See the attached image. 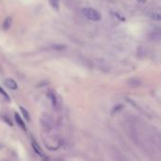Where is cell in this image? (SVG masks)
<instances>
[{"instance_id":"cell-5","label":"cell","mask_w":161,"mask_h":161,"mask_svg":"<svg viewBox=\"0 0 161 161\" xmlns=\"http://www.w3.org/2000/svg\"><path fill=\"white\" fill-rule=\"evenodd\" d=\"M10 26H11V18L10 17H7V18L5 19V21L3 22V26H2L3 30L7 31L10 27Z\"/></svg>"},{"instance_id":"cell-4","label":"cell","mask_w":161,"mask_h":161,"mask_svg":"<svg viewBox=\"0 0 161 161\" xmlns=\"http://www.w3.org/2000/svg\"><path fill=\"white\" fill-rule=\"evenodd\" d=\"M128 84L130 85V87H133V88H136V87H140L141 86V81L140 79L137 78H131L128 80Z\"/></svg>"},{"instance_id":"cell-10","label":"cell","mask_w":161,"mask_h":161,"mask_svg":"<svg viewBox=\"0 0 161 161\" xmlns=\"http://www.w3.org/2000/svg\"><path fill=\"white\" fill-rule=\"evenodd\" d=\"M20 110H21L22 114L24 115V117L26 118V121H28V122H29V121H30L29 113L27 112V110H26V109H25V108L23 107H20Z\"/></svg>"},{"instance_id":"cell-2","label":"cell","mask_w":161,"mask_h":161,"mask_svg":"<svg viewBox=\"0 0 161 161\" xmlns=\"http://www.w3.org/2000/svg\"><path fill=\"white\" fill-rule=\"evenodd\" d=\"M41 124L43 125V127L46 130H51L53 127V120L50 117V115H47L46 117H43L41 120Z\"/></svg>"},{"instance_id":"cell-12","label":"cell","mask_w":161,"mask_h":161,"mask_svg":"<svg viewBox=\"0 0 161 161\" xmlns=\"http://www.w3.org/2000/svg\"><path fill=\"white\" fill-rule=\"evenodd\" d=\"M0 93H1V94L5 97V98L8 100V101H10V96H9V95L7 94V93H6V91H5L4 90H2L1 88H0Z\"/></svg>"},{"instance_id":"cell-3","label":"cell","mask_w":161,"mask_h":161,"mask_svg":"<svg viewBox=\"0 0 161 161\" xmlns=\"http://www.w3.org/2000/svg\"><path fill=\"white\" fill-rule=\"evenodd\" d=\"M5 85L10 90H16L17 88H18V85H17V83L14 81L12 78H7V79H6L5 80Z\"/></svg>"},{"instance_id":"cell-13","label":"cell","mask_w":161,"mask_h":161,"mask_svg":"<svg viewBox=\"0 0 161 161\" xmlns=\"http://www.w3.org/2000/svg\"><path fill=\"white\" fill-rule=\"evenodd\" d=\"M152 19L156 20V21H159V20H160V15H159V13H154V14L152 16Z\"/></svg>"},{"instance_id":"cell-11","label":"cell","mask_w":161,"mask_h":161,"mask_svg":"<svg viewBox=\"0 0 161 161\" xmlns=\"http://www.w3.org/2000/svg\"><path fill=\"white\" fill-rule=\"evenodd\" d=\"M122 107H123V106H122V105H119V106H117V107H113V109H112L111 114L113 115V114H115V113H117L119 110H121V109H122Z\"/></svg>"},{"instance_id":"cell-8","label":"cell","mask_w":161,"mask_h":161,"mask_svg":"<svg viewBox=\"0 0 161 161\" xmlns=\"http://www.w3.org/2000/svg\"><path fill=\"white\" fill-rule=\"evenodd\" d=\"M32 147H33V149H34V150L36 151V153L39 154V156H42V157H43V151L41 150V149L39 148V145L37 144V143H36L35 141H33V142H32Z\"/></svg>"},{"instance_id":"cell-9","label":"cell","mask_w":161,"mask_h":161,"mask_svg":"<svg viewBox=\"0 0 161 161\" xmlns=\"http://www.w3.org/2000/svg\"><path fill=\"white\" fill-rule=\"evenodd\" d=\"M50 5L52 6V8L55 9L56 10H59L60 9V1L59 0H49Z\"/></svg>"},{"instance_id":"cell-7","label":"cell","mask_w":161,"mask_h":161,"mask_svg":"<svg viewBox=\"0 0 161 161\" xmlns=\"http://www.w3.org/2000/svg\"><path fill=\"white\" fill-rule=\"evenodd\" d=\"M15 120H16V122H17V124H19V126L20 127L23 129V130H26V124H25V123L23 122V120L21 119V117L19 116L18 114L17 113H15Z\"/></svg>"},{"instance_id":"cell-14","label":"cell","mask_w":161,"mask_h":161,"mask_svg":"<svg viewBox=\"0 0 161 161\" xmlns=\"http://www.w3.org/2000/svg\"><path fill=\"white\" fill-rule=\"evenodd\" d=\"M3 118H4V120L6 121V122H7V124H8L9 125H10V126L12 125V123H11V121H10L7 117H6V116H3Z\"/></svg>"},{"instance_id":"cell-6","label":"cell","mask_w":161,"mask_h":161,"mask_svg":"<svg viewBox=\"0 0 161 161\" xmlns=\"http://www.w3.org/2000/svg\"><path fill=\"white\" fill-rule=\"evenodd\" d=\"M48 97L51 99V102H52V105L53 107L56 108L57 107V97H56V94L54 93H52V91H49L48 93Z\"/></svg>"},{"instance_id":"cell-1","label":"cell","mask_w":161,"mask_h":161,"mask_svg":"<svg viewBox=\"0 0 161 161\" xmlns=\"http://www.w3.org/2000/svg\"><path fill=\"white\" fill-rule=\"evenodd\" d=\"M82 13L83 15L88 18L90 21H94V22H98L102 19V15L94 9H91V8H86L83 9L82 10Z\"/></svg>"}]
</instances>
